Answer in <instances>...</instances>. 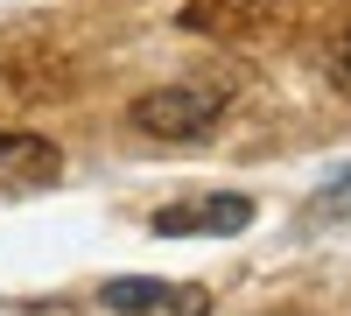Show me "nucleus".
I'll return each mask as SVG.
<instances>
[{"label":"nucleus","mask_w":351,"mask_h":316,"mask_svg":"<svg viewBox=\"0 0 351 316\" xmlns=\"http://www.w3.org/2000/svg\"><path fill=\"white\" fill-rule=\"evenodd\" d=\"M225 112V84H155V92H141L127 120L155 141H197L211 134Z\"/></svg>","instance_id":"1"},{"label":"nucleus","mask_w":351,"mask_h":316,"mask_svg":"<svg viewBox=\"0 0 351 316\" xmlns=\"http://www.w3.org/2000/svg\"><path fill=\"white\" fill-rule=\"evenodd\" d=\"M253 225V197H232V190H211V197H190V204H162L155 211V232L162 239H183V232H211V239H232Z\"/></svg>","instance_id":"3"},{"label":"nucleus","mask_w":351,"mask_h":316,"mask_svg":"<svg viewBox=\"0 0 351 316\" xmlns=\"http://www.w3.org/2000/svg\"><path fill=\"white\" fill-rule=\"evenodd\" d=\"M56 176H64V155H56V141H43V134H0V197L49 190Z\"/></svg>","instance_id":"4"},{"label":"nucleus","mask_w":351,"mask_h":316,"mask_svg":"<svg viewBox=\"0 0 351 316\" xmlns=\"http://www.w3.org/2000/svg\"><path fill=\"white\" fill-rule=\"evenodd\" d=\"M330 77H337L344 92H351V28H344V36H337V49H330Z\"/></svg>","instance_id":"5"},{"label":"nucleus","mask_w":351,"mask_h":316,"mask_svg":"<svg viewBox=\"0 0 351 316\" xmlns=\"http://www.w3.org/2000/svg\"><path fill=\"white\" fill-rule=\"evenodd\" d=\"M99 302L112 316H211V295L197 281H155V274H120L106 281Z\"/></svg>","instance_id":"2"}]
</instances>
